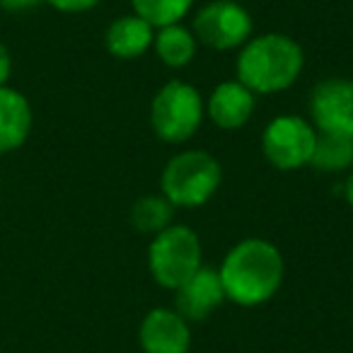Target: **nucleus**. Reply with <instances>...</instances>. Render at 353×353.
<instances>
[{
    "instance_id": "f257e3e1",
    "label": "nucleus",
    "mask_w": 353,
    "mask_h": 353,
    "mask_svg": "<svg viewBox=\"0 0 353 353\" xmlns=\"http://www.w3.org/2000/svg\"><path fill=\"white\" fill-rule=\"evenodd\" d=\"M218 274L225 300L242 307H256L279 293L285 274L283 254L269 240L247 237L228 252Z\"/></svg>"
},
{
    "instance_id": "423d86ee",
    "label": "nucleus",
    "mask_w": 353,
    "mask_h": 353,
    "mask_svg": "<svg viewBox=\"0 0 353 353\" xmlns=\"http://www.w3.org/2000/svg\"><path fill=\"white\" fill-rule=\"evenodd\" d=\"M314 145H317V128L310 121L293 114H283L266 123L261 136L264 157L276 170H300L310 165Z\"/></svg>"
},
{
    "instance_id": "2eb2a0df",
    "label": "nucleus",
    "mask_w": 353,
    "mask_h": 353,
    "mask_svg": "<svg viewBox=\"0 0 353 353\" xmlns=\"http://www.w3.org/2000/svg\"><path fill=\"white\" fill-rule=\"evenodd\" d=\"M172 218H174V206L162 194H145L131 206V225L141 235L155 237L157 232L172 225Z\"/></svg>"
},
{
    "instance_id": "4468645a",
    "label": "nucleus",
    "mask_w": 353,
    "mask_h": 353,
    "mask_svg": "<svg viewBox=\"0 0 353 353\" xmlns=\"http://www.w3.org/2000/svg\"><path fill=\"white\" fill-rule=\"evenodd\" d=\"M196 37L192 30L182 25H170L160 27L152 39V49H155L157 59L167 65V68H184L194 61L196 56Z\"/></svg>"
},
{
    "instance_id": "ddd939ff",
    "label": "nucleus",
    "mask_w": 353,
    "mask_h": 353,
    "mask_svg": "<svg viewBox=\"0 0 353 353\" xmlns=\"http://www.w3.org/2000/svg\"><path fill=\"white\" fill-rule=\"evenodd\" d=\"M32 107L30 99L17 90L3 85L0 88V152L17 150L25 145L32 133Z\"/></svg>"
},
{
    "instance_id": "f3484780",
    "label": "nucleus",
    "mask_w": 353,
    "mask_h": 353,
    "mask_svg": "<svg viewBox=\"0 0 353 353\" xmlns=\"http://www.w3.org/2000/svg\"><path fill=\"white\" fill-rule=\"evenodd\" d=\"M133 12L152 25L155 30L179 25L182 17L192 10L194 0H131Z\"/></svg>"
},
{
    "instance_id": "1a4fd4ad",
    "label": "nucleus",
    "mask_w": 353,
    "mask_h": 353,
    "mask_svg": "<svg viewBox=\"0 0 353 353\" xmlns=\"http://www.w3.org/2000/svg\"><path fill=\"white\" fill-rule=\"evenodd\" d=\"M143 353H189L192 332L189 322L170 307H155L143 317L138 329Z\"/></svg>"
},
{
    "instance_id": "9d476101",
    "label": "nucleus",
    "mask_w": 353,
    "mask_h": 353,
    "mask_svg": "<svg viewBox=\"0 0 353 353\" xmlns=\"http://www.w3.org/2000/svg\"><path fill=\"white\" fill-rule=\"evenodd\" d=\"M225 300L221 274L211 266H201L187 283L174 290V310L187 322H201L216 312L218 305Z\"/></svg>"
},
{
    "instance_id": "20e7f679",
    "label": "nucleus",
    "mask_w": 353,
    "mask_h": 353,
    "mask_svg": "<svg viewBox=\"0 0 353 353\" xmlns=\"http://www.w3.org/2000/svg\"><path fill=\"white\" fill-rule=\"evenodd\" d=\"M201 240L189 225H170L152 237L148 269L157 285L176 290L201 269Z\"/></svg>"
},
{
    "instance_id": "4be33fe9",
    "label": "nucleus",
    "mask_w": 353,
    "mask_h": 353,
    "mask_svg": "<svg viewBox=\"0 0 353 353\" xmlns=\"http://www.w3.org/2000/svg\"><path fill=\"white\" fill-rule=\"evenodd\" d=\"M235 3H240V0H235Z\"/></svg>"
},
{
    "instance_id": "6e6552de",
    "label": "nucleus",
    "mask_w": 353,
    "mask_h": 353,
    "mask_svg": "<svg viewBox=\"0 0 353 353\" xmlns=\"http://www.w3.org/2000/svg\"><path fill=\"white\" fill-rule=\"evenodd\" d=\"M310 119L317 133L353 138V80H322L310 94Z\"/></svg>"
},
{
    "instance_id": "6ab92c4d",
    "label": "nucleus",
    "mask_w": 353,
    "mask_h": 353,
    "mask_svg": "<svg viewBox=\"0 0 353 353\" xmlns=\"http://www.w3.org/2000/svg\"><path fill=\"white\" fill-rule=\"evenodd\" d=\"M12 73V59H10V51H8L6 44H0V88L8 85Z\"/></svg>"
},
{
    "instance_id": "39448f33",
    "label": "nucleus",
    "mask_w": 353,
    "mask_h": 353,
    "mask_svg": "<svg viewBox=\"0 0 353 353\" xmlns=\"http://www.w3.org/2000/svg\"><path fill=\"white\" fill-rule=\"evenodd\" d=\"M206 102L199 90L182 80H170L157 90L150 104V126L165 143H184L201 128Z\"/></svg>"
},
{
    "instance_id": "7ed1b4c3",
    "label": "nucleus",
    "mask_w": 353,
    "mask_h": 353,
    "mask_svg": "<svg viewBox=\"0 0 353 353\" xmlns=\"http://www.w3.org/2000/svg\"><path fill=\"white\" fill-rule=\"evenodd\" d=\"M221 162L206 150H184L165 165L160 176L162 196L174 208H199L221 189Z\"/></svg>"
},
{
    "instance_id": "0eeeda50",
    "label": "nucleus",
    "mask_w": 353,
    "mask_h": 353,
    "mask_svg": "<svg viewBox=\"0 0 353 353\" xmlns=\"http://www.w3.org/2000/svg\"><path fill=\"white\" fill-rule=\"evenodd\" d=\"M192 32L208 49H242L252 39V15L235 0H213L194 15Z\"/></svg>"
},
{
    "instance_id": "a211bd4d",
    "label": "nucleus",
    "mask_w": 353,
    "mask_h": 353,
    "mask_svg": "<svg viewBox=\"0 0 353 353\" xmlns=\"http://www.w3.org/2000/svg\"><path fill=\"white\" fill-rule=\"evenodd\" d=\"M46 3L61 12H88L97 8L99 0H46Z\"/></svg>"
},
{
    "instance_id": "9b49d317",
    "label": "nucleus",
    "mask_w": 353,
    "mask_h": 353,
    "mask_svg": "<svg viewBox=\"0 0 353 353\" xmlns=\"http://www.w3.org/2000/svg\"><path fill=\"white\" fill-rule=\"evenodd\" d=\"M254 107V92L250 88H245L240 80H228V83H221L211 92V97L206 102V114L223 131H237L252 119Z\"/></svg>"
},
{
    "instance_id": "f03ea898",
    "label": "nucleus",
    "mask_w": 353,
    "mask_h": 353,
    "mask_svg": "<svg viewBox=\"0 0 353 353\" xmlns=\"http://www.w3.org/2000/svg\"><path fill=\"white\" fill-rule=\"evenodd\" d=\"M305 54L288 34L269 32L250 39L237 56V80L254 94H276L300 78Z\"/></svg>"
},
{
    "instance_id": "f8f14e48",
    "label": "nucleus",
    "mask_w": 353,
    "mask_h": 353,
    "mask_svg": "<svg viewBox=\"0 0 353 353\" xmlns=\"http://www.w3.org/2000/svg\"><path fill=\"white\" fill-rule=\"evenodd\" d=\"M152 39H155V27L148 25L136 12L133 15L117 17L107 27V34H104L107 51L114 59H121V61H133L145 54V51H150Z\"/></svg>"
},
{
    "instance_id": "412c9836",
    "label": "nucleus",
    "mask_w": 353,
    "mask_h": 353,
    "mask_svg": "<svg viewBox=\"0 0 353 353\" xmlns=\"http://www.w3.org/2000/svg\"><path fill=\"white\" fill-rule=\"evenodd\" d=\"M343 196H346L348 206L353 208V172H351V174H348L346 184H343Z\"/></svg>"
},
{
    "instance_id": "aec40b11",
    "label": "nucleus",
    "mask_w": 353,
    "mask_h": 353,
    "mask_svg": "<svg viewBox=\"0 0 353 353\" xmlns=\"http://www.w3.org/2000/svg\"><path fill=\"white\" fill-rule=\"evenodd\" d=\"M39 3L41 0H0V8L8 12H22V10H32Z\"/></svg>"
},
{
    "instance_id": "dca6fc26",
    "label": "nucleus",
    "mask_w": 353,
    "mask_h": 353,
    "mask_svg": "<svg viewBox=\"0 0 353 353\" xmlns=\"http://www.w3.org/2000/svg\"><path fill=\"white\" fill-rule=\"evenodd\" d=\"M310 165L327 174L346 172L348 167H353V138L317 133V145H314Z\"/></svg>"
}]
</instances>
